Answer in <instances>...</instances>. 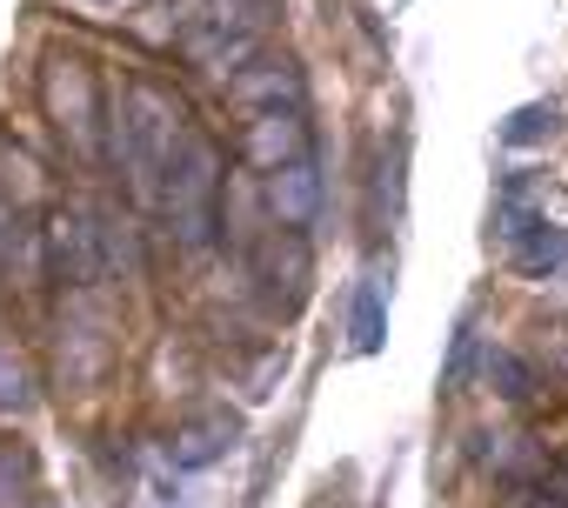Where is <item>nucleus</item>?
Returning <instances> with one entry per match:
<instances>
[{
	"mask_svg": "<svg viewBox=\"0 0 568 508\" xmlns=\"http://www.w3.org/2000/svg\"><path fill=\"white\" fill-rule=\"evenodd\" d=\"M227 94H234L241 108H254V114H274V108H302V74H295L288 61H247V68L227 81Z\"/></svg>",
	"mask_w": 568,
	"mask_h": 508,
	"instance_id": "nucleus-8",
	"label": "nucleus"
},
{
	"mask_svg": "<svg viewBox=\"0 0 568 508\" xmlns=\"http://www.w3.org/2000/svg\"><path fill=\"white\" fill-rule=\"evenodd\" d=\"M521 508H568V475H548V481H541V495H528Z\"/></svg>",
	"mask_w": 568,
	"mask_h": 508,
	"instance_id": "nucleus-18",
	"label": "nucleus"
},
{
	"mask_svg": "<svg viewBox=\"0 0 568 508\" xmlns=\"http://www.w3.org/2000/svg\"><path fill=\"white\" fill-rule=\"evenodd\" d=\"M48 254H54V275L74 288V295H94L114 268H108V234H101V214H54L48 227Z\"/></svg>",
	"mask_w": 568,
	"mask_h": 508,
	"instance_id": "nucleus-4",
	"label": "nucleus"
},
{
	"mask_svg": "<svg viewBox=\"0 0 568 508\" xmlns=\"http://www.w3.org/2000/svg\"><path fill=\"white\" fill-rule=\"evenodd\" d=\"M468 355H475V328L462 322V328H455V355H448V375H442V388H462V382H468Z\"/></svg>",
	"mask_w": 568,
	"mask_h": 508,
	"instance_id": "nucleus-16",
	"label": "nucleus"
},
{
	"mask_svg": "<svg viewBox=\"0 0 568 508\" xmlns=\"http://www.w3.org/2000/svg\"><path fill=\"white\" fill-rule=\"evenodd\" d=\"M348 342H355V355H375V348L388 342V295H382V275H368V282L355 288V315H348Z\"/></svg>",
	"mask_w": 568,
	"mask_h": 508,
	"instance_id": "nucleus-10",
	"label": "nucleus"
},
{
	"mask_svg": "<svg viewBox=\"0 0 568 508\" xmlns=\"http://www.w3.org/2000/svg\"><path fill=\"white\" fill-rule=\"evenodd\" d=\"M181 148H187L181 101L168 88H154V81H128L114 114H108V154L121 161V174H128V187L141 201H161V181H168Z\"/></svg>",
	"mask_w": 568,
	"mask_h": 508,
	"instance_id": "nucleus-1",
	"label": "nucleus"
},
{
	"mask_svg": "<svg viewBox=\"0 0 568 508\" xmlns=\"http://www.w3.org/2000/svg\"><path fill=\"white\" fill-rule=\"evenodd\" d=\"M234 441H241V421H234V415H201V421H187V428L174 435L168 461H174V475H201V468H214Z\"/></svg>",
	"mask_w": 568,
	"mask_h": 508,
	"instance_id": "nucleus-9",
	"label": "nucleus"
},
{
	"mask_svg": "<svg viewBox=\"0 0 568 508\" xmlns=\"http://www.w3.org/2000/svg\"><path fill=\"white\" fill-rule=\"evenodd\" d=\"M0 408H28V368L0 348Z\"/></svg>",
	"mask_w": 568,
	"mask_h": 508,
	"instance_id": "nucleus-15",
	"label": "nucleus"
},
{
	"mask_svg": "<svg viewBox=\"0 0 568 508\" xmlns=\"http://www.w3.org/2000/svg\"><path fill=\"white\" fill-rule=\"evenodd\" d=\"M555 128H561V108L555 101H528V108H515L501 121V141L508 148H541V141H555Z\"/></svg>",
	"mask_w": 568,
	"mask_h": 508,
	"instance_id": "nucleus-12",
	"label": "nucleus"
},
{
	"mask_svg": "<svg viewBox=\"0 0 568 508\" xmlns=\"http://www.w3.org/2000/svg\"><path fill=\"white\" fill-rule=\"evenodd\" d=\"M254 275H261V288H267L281 308H295L302 288H308V241H302L295 227H274V234L254 247Z\"/></svg>",
	"mask_w": 568,
	"mask_h": 508,
	"instance_id": "nucleus-6",
	"label": "nucleus"
},
{
	"mask_svg": "<svg viewBox=\"0 0 568 508\" xmlns=\"http://www.w3.org/2000/svg\"><path fill=\"white\" fill-rule=\"evenodd\" d=\"M41 108H48V121L61 128V141H68L81 161H101V154H108V108H101V81H94L88 61L54 54V61L41 68Z\"/></svg>",
	"mask_w": 568,
	"mask_h": 508,
	"instance_id": "nucleus-3",
	"label": "nucleus"
},
{
	"mask_svg": "<svg viewBox=\"0 0 568 508\" xmlns=\"http://www.w3.org/2000/svg\"><path fill=\"white\" fill-rule=\"evenodd\" d=\"M481 461H488L495 475H528V468H541V455H535L521 435H481Z\"/></svg>",
	"mask_w": 568,
	"mask_h": 508,
	"instance_id": "nucleus-13",
	"label": "nucleus"
},
{
	"mask_svg": "<svg viewBox=\"0 0 568 508\" xmlns=\"http://www.w3.org/2000/svg\"><path fill=\"white\" fill-rule=\"evenodd\" d=\"M214 201H221V148L207 134H187V148L174 154V167L161 181V207L187 254H201L214 241Z\"/></svg>",
	"mask_w": 568,
	"mask_h": 508,
	"instance_id": "nucleus-2",
	"label": "nucleus"
},
{
	"mask_svg": "<svg viewBox=\"0 0 568 508\" xmlns=\"http://www.w3.org/2000/svg\"><path fill=\"white\" fill-rule=\"evenodd\" d=\"M561 262H568V227H555V221H541V227H528L515 241V268L521 275H555Z\"/></svg>",
	"mask_w": 568,
	"mask_h": 508,
	"instance_id": "nucleus-11",
	"label": "nucleus"
},
{
	"mask_svg": "<svg viewBox=\"0 0 568 508\" xmlns=\"http://www.w3.org/2000/svg\"><path fill=\"white\" fill-rule=\"evenodd\" d=\"M241 154H247L261 174H281V167L308 161V121H302V108H274V114H254V121L241 128Z\"/></svg>",
	"mask_w": 568,
	"mask_h": 508,
	"instance_id": "nucleus-5",
	"label": "nucleus"
},
{
	"mask_svg": "<svg viewBox=\"0 0 568 508\" xmlns=\"http://www.w3.org/2000/svg\"><path fill=\"white\" fill-rule=\"evenodd\" d=\"M267 214H274V227H295V234L322 214V174H315V161H295V167L267 174Z\"/></svg>",
	"mask_w": 568,
	"mask_h": 508,
	"instance_id": "nucleus-7",
	"label": "nucleus"
},
{
	"mask_svg": "<svg viewBox=\"0 0 568 508\" xmlns=\"http://www.w3.org/2000/svg\"><path fill=\"white\" fill-rule=\"evenodd\" d=\"M281 375H288V355H267V362H261V368H254V382H247V402H267V395H274V382H281Z\"/></svg>",
	"mask_w": 568,
	"mask_h": 508,
	"instance_id": "nucleus-17",
	"label": "nucleus"
},
{
	"mask_svg": "<svg viewBox=\"0 0 568 508\" xmlns=\"http://www.w3.org/2000/svg\"><path fill=\"white\" fill-rule=\"evenodd\" d=\"M481 368H488V382H495V388H501L508 402H521V395L535 388L528 362H521V355H508V348H488V362H481Z\"/></svg>",
	"mask_w": 568,
	"mask_h": 508,
	"instance_id": "nucleus-14",
	"label": "nucleus"
}]
</instances>
